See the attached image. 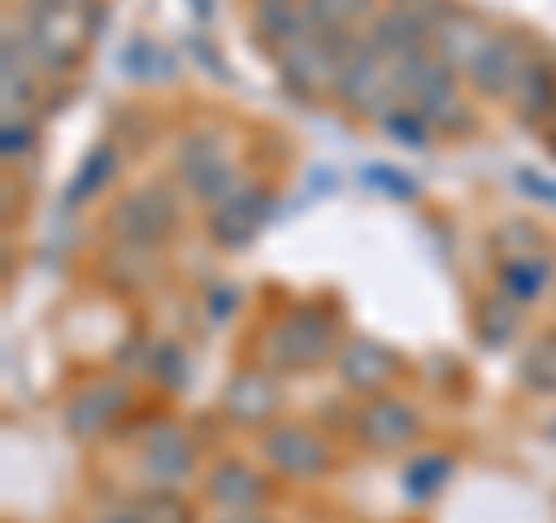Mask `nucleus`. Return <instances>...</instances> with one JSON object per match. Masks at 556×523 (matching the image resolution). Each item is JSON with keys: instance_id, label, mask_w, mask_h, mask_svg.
<instances>
[{"instance_id": "f257e3e1", "label": "nucleus", "mask_w": 556, "mask_h": 523, "mask_svg": "<svg viewBox=\"0 0 556 523\" xmlns=\"http://www.w3.org/2000/svg\"><path fill=\"white\" fill-rule=\"evenodd\" d=\"M343 329L334 306L325 302H292L260 329L255 339V361L269 366L274 375H311L320 366H334L343 347Z\"/></svg>"}, {"instance_id": "f03ea898", "label": "nucleus", "mask_w": 556, "mask_h": 523, "mask_svg": "<svg viewBox=\"0 0 556 523\" xmlns=\"http://www.w3.org/2000/svg\"><path fill=\"white\" fill-rule=\"evenodd\" d=\"M186 190L181 181H144L116 195L108 208V228L112 241H126V246H144V251H163L167 241H177V232L186 228Z\"/></svg>"}, {"instance_id": "7ed1b4c3", "label": "nucleus", "mask_w": 556, "mask_h": 523, "mask_svg": "<svg viewBox=\"0 0 556 523\" xmlns=\"http://www.w3.org/2000/svg\"><path fill=\"white\" fill-rule=\"evenodd\" d=\"M177 181H181L186 195L195 204H204V208H218L223 200H232L237 190L247 186L232 144L214 126H195V130L181 135V144H177Z\"/></svg>"}, {"instance_id": "20e7f679", "label": "nucleus", "mask_w": 556, "mask_h": 523, "mask_svg": "<svg viewBox=\"0 0 556 523\" xmlns=\"http://www.w3.org/2000/svg\"><path fill=\"white\" fill-rule=\"evenodd\" d=\"M362 33H348V38H329V33L311 28L306 38H298L292 47H283L274 56L278 69V84L298 98V102H329L334 98V79H339V65L348 56Z\"/></svg>"}, {"instance_id": "39448f33", "label": "nucleus", "mask_w": 556, "mask_h": 523, "mask_svg": "<svg viewBox=\"0 0 556 523\" xmlns=\"http://www.w3.org/2000/svg\"><path fill=\"white\" fill-rule=\"evenodd\" d=\"M260 463L283 482H325L339 468V449L320 426L283 417L260 435Z\"/></svg>"}, {"instance_id": "423d86ee", "label": "nucleus", "mask_w": 556, "mask_h": 523, "mask_svg": "<svg viewBox=\"0 0 556 523\" xmlns=\"http://www.w3.org/2000/svg\"><path fill=\"white\" fill-rule=\"evenodd\" d=\"M334 107L348 120H380L394 107V61H386L380 51L367 47V38H357L348 47V56L339 65V79H334Z\"/></svg>"}, {"instance_id": "0eeeda50", "label": "nucleus", "mask_w": 556, "mask_h": 523, "mask_svg": "<svg viewBox=\"0 0 556 523\" xmlns=\"http://www.w3.org/2000/svg\"><path fill=\"white\" fill-rule=\"evenodd\" d=\"M353 441L367 449L376 459H390V455H404L417 441L427 435V417L417 412L413 398H399V394H380V398H362V408L353 412Z\"/></svg>"}, {"instance_id": "6e6552de", "label": "nucleus", "mask_w": 556, "mask_h": 523, "mask_svg": "<svg viewBox=\"0 0 556 523\" xmlns=\"http://www.w3.org/2000/svg\"><path fill=\"white\" fill-rule=\"evenodd\" d=\"M278 380L283 375H274L269 366H260V361L237 366L218 394L223 422L237 426V431H255V435L278 426L283 422V385H278Z\"/></svg>"}, {"instance_id": "1a4fd4ad", "label": "nucleus", "mask_w": 556, "mask_h": 523, "mask_svg": "<svg viewBox=\"0 0 556 523\" xmlns=\"http://www.w3.org/2000/svg\"><path fill=\"white\" fill-rule=\"evenodd\" d=\"M135 408V394L121 375H98L89 385H79L75 394L65 398L61 408V426L70 441L79 445H93L102 435H112L121 422H126V412Z\"/></svg>"}, {"instance_id": "9d476101", "label": "nucleus", "mask_w": 556, "mask_h": 523, "mask_svg": "<svg viewBox=\"0 0 556 523\" xmlns=\"http://www.w3.org/2000/svg\"><path fill=\"white\" fill-rule=\"evenodd\" d=\"M144 492H181L200 477V441L181 422H159L139 441Z\"/></svg>"}, {"instance_id": "9b49d317", "label": "nucleus", "mask_w": 556, "mask_h": 523, "mask_svg": "<svg viewBox=\"0 0 556 523\" xmlns=\"http://www.w3.org/2000/svg\"><path fill=\"white\" fill-rule=\"evenodd\" d=\"M450 0H390L376 10V20L367 24V47L380 51L386 61H408L417 51H427L431 42V24L441 20V10Z\"/></svg>"}, {"instance_id": "f8f14e48", "label": "nucleus", "mask_w": 556, "mask_h": 523, "mask_svg": "<svg viewBox=\"0 0 556 523\" xmlns=\"http://www.w3.org/2000/svg\"><path fill=\"white\" fill-rule=\"evenodd\" d=\"M334 375L343 394L380 398V394H394V385L404 380V357L371 334H348L334 357Z\"/></svg>"}, {"instance_id": "ddd939ff", "label": "nucleus", "mask_w": 556, "mask_h": 523, "mask_svg": "<svg viewBox=\"0 0 556 523\" xmlns=\"http://www.w3.org/2000/svg\"><path fill=\"white\" fill-rule=\"evenodd\" d=\"M274 204H278V200H274V190H269L265 181H247L232 200H223L218 208H208L204 232H208V241H214L218 251L241 255L260 232L269 228Z\"/></svg>"}, {"instance_id": "4468645a", "label": "nucleus", "mask_w": 556, "mask_h": 523, "mask_svg": "<svg viewBox=\"0 0 556 523\" xmlns=\"http://www.w3.org/2000/svg\"><path fill=\"white\" fill-rule=\"evenodd\" d=\"M394 102L399 107H413L427 120H437L441 112H450L459 102V75L441 56L417 51L408 61H394Z\"/></svg>"}, {"instance_id": "2eb2a0df", "label": "nucleus", "mask_w": 556, "mask_h": 523, "mask_svg": "<svg viewBox=\"0 0 556 523\" xmlns=\"http://www.w3.org/2000/svg\"><path fill=\"white\" fill-rule=\"evenodd\" d=\"M269 477L274 473H260L247 459L223 455L200 473V492L218 514H265V505L274 500Z\"/></svg>"}, {"instance_id": "dca6fc26", "label": "nucleus", "mask_w": 556, "mask_h": 523, "mask_svg": "<svg viewBox=\"0 0 556 523\" xmlns=\"http://www.w3.org/2000/svg\"><path fill=\"white\" fill-rule=\"evenodd\" d=\"M533 65V51L515 38V33H496L492 42H486L482 56L468 65L464 75V89L482 98V102H510L519 75Z\"/></svg>"}, {"instance_id": "f3484780", "label": "nucleus", "mask_w": 556, "mask_h": 523, "mask_svg": "<svg viewBox=\"0 0 556 523\" xmlns=\"http://www.w3.org/2000/svg\"><path fill=\"white\" fill-rule=\"evenodd\" d=\"M492 38H496V28L486 24L478 10L445 5V10H441V20L431 24V42H427V51H431V56H441L450 69H455V75H468V65L482 56Z\"/></svg>"}, {"instance_id": "a211bd4d", "label": "nucleus", "mask_w": 556, "mask_h": 523, "mask_svg": "<svg viewBox=\"0 0 556 523\" xmlns=\"http://www.w3.org/2000/svg\"><path fill=\"white\" fill-rule=\"evenodd\" d=\"M556 288V251H533L515 259H496V292H506L515 306L533 310Z\"/></svg>"}, {"instance_id": "6ab92c4d", "label": "nucleus", "mask_w": 556, "mask_h": 523, "mask_svg": "<svg viewBox=\"0 0 556 523\" xmlns=\"http://www.w3.org/2000/svg\"><path fill=\"white\" fill-rule=\"evenodd\" d=\"M98 278L121 296H139V292H149L163 278V259H159V251L112 241V246L98 255Z\"/></svg>"}, {"instance_id": "aec40b11", "label": "nucleus", "mask_w": 556, "mask_h": 523, "mask_svg": "<svg viewBox=\"0 0 556 523\" xmlns=\"http://www.w3.org/2000/svg\"><path fill=\"white\" fill-rule=\"evenodd\" d=\"M247 20H251V38L265 47L269 56H278L283 47H292L311 33L302 0H247Z\"/></svg>"}, {"instance_id": "412c9836", "label": "nucleus", "mask_w": 556, "mask_h": 523, "mask_svg": "<svg viewBox=\"0 0 556 523\" xmlns=\"http://www.w3.org/2000/svg\"><path fill=\"white\" fill-rule=\"evenodd\" d=\"M116 177H121V149L112 139H98V144L79 158L75 177L65 181V208H84V204L102 200L116 186Z\"/></svg>"}, {"instance_id": "4be33fe9", "label": "nucleus", "mask_w": 556, "mask_h": 523, "mask_svg": "<svg viewBox=\"0 0 556 523\" xmlns=\"http://www.w3.org/2000/svg\"><path fill=\"white\" fill-rule=\"evenodd\" d=\"M525 320H529V310L515 306L506 292H486L473 302V339L486 347V353L510 347L519 334H525Z\"/></svg>"}, {"instance_id": "5701e85b", "label": "nucleus", "mask_w": 556, "mask_h": 523, "mask_svg": "<svg viewBox=\"0 0 556 523\" xmlns=\"http://www.w3.org/2000/svg\"><path fill=\"white\" fill-rule=\"evenodd\" d=\"M510 112H515L519 126H529V130L543 126L547 130V120L556 116V69L547 61L533 56V65L519 75L515 93H510Z\"/></svg>"}, {"instance_id": "b1692460", "label": "nucleus", "mask_w": 556, "mask_h": 523, "mask_svg": "<svg viewBox=\"0 0 556 523\" xmlns=\"http://www.w3.org/2000/svg\"><path fill=\"white\" fill-rule=\"evenodd\" d=\"M306 20L316 33L329 38H348V33H367V24L376 20V0H302Z\"/></svg>"}, {"instance_id": "393cba45", "label": "nucleus", "mask_w": 556, "mask_h": 523, "mask_svg": "<svg viewBox=\"0 0 556 523\" xmlns=\"http://www.w3.org/2000/svg\"><path fill=\"white\" fill-rule=\"evenodd\" d=\"M519 385L538 398H556V329H543L525 353H519V366H515Z\"/></svg>"}, {"instance_id": "a878e982", "label": "nucleus", "mask_w": 556, "mask_h": 523, "mask_svg": "<svg viewBox=\"0 0 556 523\" xmlns=\"http://www.w3.org/2000/svg\"><path fill=\"white\" fill-rule=\"evenodd\" d=\"M144 375L159 390H167V394H186L190 390V375H195V361H190L186 343L159 339V343L149 347V357H144Z\"/></svg>"}, {"instance_id": "bb28decb", "label": "nucleus", "mask_w": 556, "mask_h": 523, "mask_svg": "<svg viewBox=\"0 0 556 523\" xmlns=\"http://www.w3.org/2000/svg\"><path fill=\"white\" fill-rule=\"evenodd\" d=\"M450 477H455V459L441 455V449H422V455H413L408 468H404V496L408 500H437Z\"/></svg>"}, {"instance_id": "cd10ccee", "label": "nucleus", "mask_w": 556, "mask_h": 523, "mask_svg": "<svg viewBox=\"0 0 556 523\" xmlns=\"http://www.w3.org/2000/svg\"><path fill=\"white\" fill-rule=\"evenodd\" d=\"M121 69L135 84H172L177 79V56L153 38H130V47L121 51Z\"/></svg>"}, {"instance_id": "c85d7f7f", "label": "nucleus", "mask_w": 556, "mask_h": 523, "mask_svg": "<svg viewBox=\"0 0 556 523\" xmlns=\"http://www.w3.org/2000/svg\"><path fill=\"white\" fill-rule=\"evenodd\" d=\"M38 144H42L38 112H5V116H0V158H5V167L33 158Z\"/></svg>"}, {"instance_id": "c756f323", "label": "nucleus", "mask_w": 556, "mask_h": 523, "mask_svg": "<svg viewBox=\"0 0 556 523\" xmlns=\"http://www.w3.org/2000/svg\"><path fill=\"white\" fill-rule=\"evenodd\" d=\"M376 130L390 139V144H399V149H427V144H437V130H431V120L427 116H417L413 107H394L376 120Z\"/></svg>"}, {"instance_id": "7c9ffc66", "label": "nucleus", "mask_w": 556, "mask_h": 523, "mask_svg": "<svg viewBox=\"0 0 556 523\" xmlns=\"http://www.w3.org/2000/svg\"><path fill=\"white\" fill-rule=\"evenodd\" d=\"M492 246L501 259H515V255H533V251H547V237L533 228V222H501L492 232Z\"/></svg>"}, {"instance_id": "2f4dec72", "label": "nucleus", "mask_w": 556, "mask_h": 523, "mask_svg": "<svg viewBox=\"0 0 556 523\" xmlns=\"http://www.w3.org/2000/svg\"><path fill=\"white\" fill-rule=\"evenodd\" d=\"M139 505H144V523H195V510L181 492H144Z\"/></svg>"}, {"instance_id": "473e14b6", "label": "nucleus", "mask_w": 556, "mask_h": 523, "mask_svg": "<svg viewBox=\"0 0 556 523\" xmlns=\"http://www.w3.org/2000/svg\"><path fill=\"white\" fill-rule=\"evenodd\" d=\"M362 181L376 186V195H386V200H417V181L408 177V171H399V167H386V163H371V167H362Z\"/></svg>"}, {"instance_id": "72a5a7b5", "label": "nucleus", "mask_w": 556, "mask_h": 523, "mask_svg": "<svg viewBox=\"0 0 556 523\" xmlns=\"http://www.w3.org/2000/svg\"><path fill=\"white\" fill-rule=\"evenodd\" d=\"M431 130H437V139H468V135H478V116H473V107H468V102L459 98L455 107L431 120Z\"/></svg>"}, {"instance_id": "f704fd0d", "label": "nucleus", "mask_w": 556, "mask_h": 523, "mask_svg": "<svg viewBox=\"0 0 556 523\" xmlns=\"http://www.w3.org/2000/svg\"><path fill=\"white\" fill-rule=\"evenodd\" d=\"M515 181L525 186V195H533L538 204H547V208H556V181L552 177H543V171H515Z\"/></svg>"}, {"instance_id": "c9c22d12", "label": "nucleus", "mask_w": 556, "mask_h": 523, "mask_svg": "<svg viewBox=\"0 0 556 523\" xmlns=\"http://www.w3.org/2000/svg\"><path fill=\"white\" fill-rule=\"evenodd\" d=\"M89 523H144V505H116V510H102V514H93Z\"/></svg>"}, {"instance_id": "e433bc0d", "label": "nucleus", "mask_w": 556, "mask_h": 523, "mask_svg": "<svg viewBox=\"0 0 556 523\" xmlns=\"http://www.w3.org/2000/svg\"><path fill=\"white\" fill-rule=\"evenodd\" d=\"M232 296H237V288H218V292H208V302H214V320H223V316H228V302H232Z\"/></svg>"}, {"instance_id": "4c0bfd02", "label": "nucleus", "mask_w": 556, "mask_h": 523, "mask_svg": "<svg viewBox=\"0 0 556 523\" xmlns=\"http://www.w3.org/2000/svg\"><path fill=\"white\" fill-rule=\"evenodd\" d=\"M214 523H274L269 514H218Z\"/></svg>"}, {"instance_id": "58836bf2", "label": "nucleus", "mask_w": 556, "mask_h": 523, "mask_svg": "<svg viewBox=\"0 0 556 523\" xmlns=\"http://www.w3.org/2000/svg\"><path fill=\"white\" fill-rule=\"evenodd\" d=\"M190 10H195V20H208V14H214V5H208V0H195Z\"/></svg>"}, {"instance_id": "ea45409f", "label": "nucleus", "mask_w": 556, "mask_h": 523, "mask_svg": "<svg viewBox=\"0 0 556 523\" xmlns=\"http://www.w3.org/2000/svg\"><path fill=\"white\" fill-rule=\"evenodd\" d=\"M543 135H547V149H552V153H556V116H552V120H547V130H543Z\"/></svg>"}, {"instance_id": "a19ab883", "label": "nucleus", "mask_w": 556, "mask_h": 523, "mask_svg": "<svg viewBox=\"0 0 556 523\" xmlns=\"http://www.w3.org/2000/svg\"><path fill=\"white\" fill-rule=\"evenodd\" d=\"M70 5H89V0H70Z\"/></svg>"}]
</instances>
